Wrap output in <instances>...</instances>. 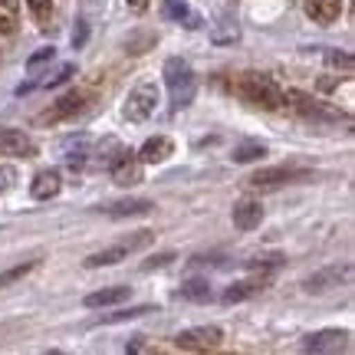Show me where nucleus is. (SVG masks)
<instances>
[{
  "label": "nucleus",
  "mask_w": 355,
  "mask_h": 355,
  "mask_svg": "<svg viewBox=\"0 0 355 355\" xmlns=\"http://www.w3.org/2000/svg\"><path fill=\"white\" fill-rule=\"evenodd\" d=\"M230 89H234L243 102H250L257 109H266V112H273V109H279V105L286 102V96L279 92V86L270 76H263V73H241V76L230 83Z\"/></svg>",
  "instance_id": "f257e3e1"
},
{
  "label": "nucleus",
  "mask_w": 355,
  "mask_h": 355,
  "mask_svg": "<svg viewBox=\"0 0 355 355\" xmlns=\"http://www.w3.org/2000/svg\"><path fill=\"white\" fill-rule=\"evenodd\" d=\"M165 86H168V92H171V105H175V109L191 105L194 92H198V76H194V69H191L188 60H181V56H171V60H168Z\"/></svg>",
  "instance_id": "f03ea898"
},
{
  "label": "nucleus",
  "mask_w": 355,
  "mask_h": 355,
  "mask_svg": "<svg viewBox=\"0 0 355 355\" xmlns=\"http://www.w3.org/2000/svg\"><path fill=\"white\" fill-rule=\"evenodd\" d=\"M158 102H162L158 86H155V83H141V86H135L132 92H128L122 112H125L128 122H145V119H152V115H155Z\"/></svg>",
  "instance_id": "7ed1b4c3"
},
{
  "label": "nucleus",
  "mask_w": 355,
  "mask_h": 355,
  "mask_svg": "<svg viewBox=\"0 0 355 355\" xmlns=\"http://www.w3.org/2000/svg\"><path fill=\"white\" fill-rule=\"evenodd\" d=\"M224 339V332L217 329V326H194V329H184L175 336V345L178 349H184V352H211L217 349Z\"/></svg>",
  "instance_id": "20e7f679"
},
{
  "label": "nucleus",
  "mask_w": 355,
  "mask_h": 355,
  "mask_svg": "<svg viewBox=\"0 0 355 355\" xmlns=\"http://www.w3.org/2000/svg\"><path fill=\"white\" fill-rule=\"evenodd\" d=\"M86 102H89L86 92H66L63 99H56L43 115H37V125H53V122H66V119H73V115L83 112V109H86Z\"/></svg>",
  "instance_id": "39448f33"
},
{
  "label": "nucleus",
  "mask_w": 355,
  "mask_h": 355,
  "mask_svg": "<svg viewBox=\"0 0 355 355\" xmlns=\"http://www.w3.org/2000/svg\"><path fill=\"white\" fill-rule=\"evenodd\" d=\"M300 178H306L303 168H290V165H277V168H260V171H254V175L247 178V184L250 188H279V184H290V181H300Z\"/></svg>",
  "instance_id": "423d86ee"
},
{
  "label": "nucleus",
  "mask_w": 355,
  "mask_h": 355,
  "mask_svg": "<svg viewBox=\"0 0 355 355\" xmlns=\"http://www.w3.org/2000/svg\"><path fill=\"white\" fill-rule=\"evenodd\" d=\"M349 339H352L349 329H322L306 336L303 349L306 352H339V349H349Z\"/></svg>",
  "instance_id": "0eeeda50"
},
{
  "label": "nucleus",
  "mask_w": 355,
  "mask_h": 355,
  "mask_svg": "<svg viewBox=\"0 0 355 355\" xmlns=\"http://www.w3.org/2000/svg\"><path fill=\"white\" fill-rule=\"evenodd\" d=\"M141 175H145V165H141L139 155L122 152V158H115L112 165V181L119 188H132V184H141Z\"/></svg>",
  "instance_id": "6e6552de"
},
{
  "label": "nucleus",
  "mask_w": 355,
  "mask_h": 355,
  "mask_svg": "<svg viewBox=\"0 0 355 355\" xmlns=\"http://www.w3.org/2000/svg\"><path fill=\"white\" fill-rule=\"evenodd\" d=\"M349 277H352V266H349V263L329 266V270H319V273H313L303 286H306V293H329V290H336L339 283H345Z\"/></svg>",
  "instance_id": "1a4fd4ad"
},
{
  "label": "nucleus",
  "mask_w": 355,
  "mask_h": 355,
  "mask_svg": "<svg viewBox=\"0 0 355 355\" xmlns=\"http://www.w3.org/2000/svg\"><path fill=\"white\" fill-rule=\"evenodd\" d=\"M0 155H13V158H33L37 145L30 135H24L20 128H0Z\"/></svg>",
  "instance_id": "9d476101"
},
{
  "label": "nucleus",
  "mask_w": 355,
  "mask_h": 355,
  "mask_svg": "<svg viewBox=\"0 0 355 355\" xmlns=\"http://www.w3.org/2000/svg\"><path fill=\"white\" fill-rule=\"evenodd\" d=\"M171 155H175V141L168 139V135H152V139L139 148L141 165H162V162H168Z\"/></svg>",
  "instance_id": "9b49d317"
},
{
  "label": "nucleus",
  "mask_w": 355,
  "mask_h": 355,
  "mask_svg": "<svg viewBox=\"0 0 355 355\" xmlns=\"http://www.w3.org/2000/svg\"><path fill=\"white\" fill-rule=\"evenodd\" d=\"M234 227L237 230H254L260 227V220H263V204L254 201V198H243V201L234 204Z\"/></svg>",
  "instance_id": "f8f14e48"
},
{
  "label": "nucleus",
  "mask_w": 355,
  "mask_h": 355,
  "mask_svg": "<svg viewBox=\"0 0 355 355\" xmlns=\"http://www.w3.org/2000/svg\"><path fill=\"white\" fill-rule=\"evenodd\" d=\"M60 188H63V178H60V171H40L33 181H30V194L37 198V201H50V198H56L60 194Z\"/></svg>",
  "instance_id": "ddd939ff"
},
{
  "label": "nucleus",
  "mask_w": 355,
  "mask_h": 355,
  "mask_svg": "<svg viewBox=\"0 0 355 355\" xmlns=\"http://www.w3.org/2000/svg\"><path fill=\"white\" fill-rule=\"evenodd\" d=\"M132 296V286H105V290H96L86 296V306L89 309H105V306H119L125 303Z\"/></svg>",
  "instance_id": "4468645a"
},
{
  "label": "nucleus",
  "mask_w": 355,
  "mask_h": 355,
  "mask_svg": "<svg viewBox=\"0 0 355 355\" xmlns=\"http://www.w3.org/2000/svg\"><path fill=\"white\" fill-rule=\"evenodd\" d=\"M343 13V0H306V17L316 24H332Z\"/></svg>",
  "instance_id": "2eb2a0df"
},
{
  "label": "nucleus",
  "mask_w": 355,
  "mask_h": 355,
  "mask_svg": "<svg viewBox=\"0 0 355 355\" xmlns=\"http://www.w3.org/2000/svg\"><path fill=\"white\" fill-rule=\"evenodd\" d=\"M155 204L145 201V198H132V201H115L105 207V214L109 217H139V214H148Z\"/></svg>",
  "instance_id": "dca6fc26"
},
{
  "label": "nucleus",
  "mask_w": 355,
  "mask_h": 355,
  "mask_svg": "<svg viewBox=\"0 0 355 355\" xmlns=\"http://www.w3.org/2000/svg\"><path fill=\"white\" fill-rule=\"evenodd\" d=\"M125 257H128V250L122 247V243H115V247H109V250H99V254L86 257V266L89 270H96V266H115V263H122Z\"/></svg>",
  "instance_id": "f3484780"
},
{
  "label": "nucleus",
  "mask_w": 355,
  "mask_h": 355,
  "mask_svg": "<svg viewBox=\"0 0 355 355\" xmlns=\"http://www.w3.org/2000/svg\"><path fill=\"white\" fill-rule=\"evenodd\" d=\"M254 293H260V279H241V283H234L224 290V303H243V300H250Z\"/></svg>",
  "instance_id": "a211bd4d"
},
{
  "label": "nucleus",
  "mask_w": 355,
  "mask_h": 355,
  "mask_svg": "<svg viewBox=\"0 0 355 355\" xmlns=\"http://www.w3.org/2000/svg\"><path fill=\"white\" fill-rule=\"evenodd\" d=\"M263 155H266L263 141H243V145L234 148V162H237V165H250V162H260Z\"/></svg>",
  "instance_id": "6ab92c4d"
},
{
  "label": "nucleus",
  "mask_w": 355,
  "mask_h": 355,
  "mask_svg": "<svg viewBox=\"0 0 355 355\" xmlns=\"http://www.w3.org/2000/svg\"><path fill=\"white\" fill-rule=\"evenodd\" d=\"M165 17H171V20H184V26H198V17L191 13L188 0H165Z\"/></svg>",
  "instance_id": "aec40b11"
},
{
  "label": "nucleus",
  "mask_w": 355,
  "mask_h": 355,
  "mask_svg": "<svg viewBox=\"0 0 355 355\" xmlns=\"http://www.w3.org/2000/svg\"><path fill=\"white\" fill-rule=\"evenodd\" d=\"M181 300H191V303H207L211 300V286L207 279H191L181 286Z\"/></svg>",
  "instance_id": "412c9836"
},
{
  "label": "nucleus",
  "mask_w": 355,
  "mask_h": 355,
  "mask_svg": "<svg viewBox=\"0 0 355 355\" xmlns=\"http://www.w3.org/2000/svg\"><path fill=\"white\" fill-rule=\"evenodd\" d=\"M17 0H0V33H13L17 30Z\"/></svg>",
  "instance_id": "4be33fe9"
},
{
  "label": "nucleus",
  "mask_w": 355,
  "mask_h": 355,
  "mask_svg": "<svg viewBox=\"0 0 355 355\" xmlns=\"http://www.w3.org/2000/svg\"><path fill=\"white\" fill-rule=\"evenodd\" d=\"M155 313L152 306H132V309H119V313H105L102 322H128V319H139V316H148Z\"/></svg>",
  "instance_id": "5701e85b"
},
{
  "label": "nucleus",
  "mask_w": 355,
  "mask_h": 355,
  "mask_svg": "<svg viewBox=\"0 0 355 355\" xmlns=\"http://www.w3.org/2000/svg\"><path fill=\"white\" fill-rule=\"evenodd\" d=\"M33 270H37V260H26V263L10 266V270H3V273H0V286H10V283L24 279L26 273H33Z\"/></svg>",
  "instance_id": "b1692460"
},
{
  "label": "nucleus",
  "mask_w": 355,
  "mask_h": 355,
  "mask_svg": "<svg viewBox=\"0 0 355 355\" xmlns=\"http://www.w3.org/2000/svg\"><path fill=\"white\" fill-rule=\"evenodd\" d=\"M26 7H30V13H33V20H37L40 26H50V20H53V0H26Z\"/></svg>",
  "instance_id": "393cba45"
},
{
  "label": "nucleus",
  "mask_w": 355,
  "mask_h": 355,
  "mask_svg": "<svg viewBox=\"0 0 355 355\" xmlns=\"http://www.w3.org/2000/svg\"><path fill=\"white\" fill-rule=\"evenodd\" d=\"M53 60H56V50H53V46H43V50H37L30 60H26V73H30V76H37L40 69H43L46 63H53Z\"/></svg>",
  "instance_id": "a878e982"
},
{
  "label": "nucleus",
  "mask_w": 355,
  "mask_h": 355,
  "mask_svg": "<svg viewBox=\"0 0 355 355\" xmlns=\"http://www.w3.org/2000/svg\"><path fill=\"white\" fill-rule=\"evenodd\" d=\"M152 241H155L152 230H135L132 237H125V241H122V247H125L128 254H135V250H145V247H152Z\"/></svg>",
  "instance_id": "bb28decb"
},
{
  "label": "nucleus",
  "mask_w": 355,
  "mask_h": 355,
  "mask_svg": "<svg viewBox=\"0 0 355 355\" xmlns=\"http://www.w3.org/2000/svg\"><path fill=\"white\" fill-rule=\"evenodd\" d=\"M155 37H128L125 40V50L128 53H145V46H152Z\"/></svg>",
  "instance_id": "cd10ccee"
},
{
  "label": "nucleus",
  "mask_w": 355,
  "mask_h": 355,
  "mask_svg": "<svg viewBox=\"0 0 355 355\" xmlns=\"http://www.w3.org/2000/svg\"><path fill=\"white\" fill-rule=\"evenodd\" d=\"M224 30H214V40L217 43H227V40H237V24H230V20H220Z\"/></svg>",
  "instance_id": "c85d7f7f"
},
{
  "label": "nucleus",
  "mask_w": 355,
  "mask_h": 355,
  "mask_svg": "<svg viewBox=\"0 0 355 355\" xmlns=\"http://www.w3.org/2000/svg\"><path fill=\"white\" fill-rule=\"evenodd\" d=\"M13 178H17V171H13L10 165H0V194H3V191H10Z\"/></svg>",
  "instance_id": "c756f323"
},
{
  "label": "nucleus",
  "mask_w": 355,
  "mask_h": 355,
  "mask_svg": "<svg viewBox=\"0 0 355 355\" xmlns=\"http://www.w3.org/2000/svg\"><path fill=\"white\" fill-rule=\"evenodd\" d=\"M175 260V254H158V257H152V260H145L141 263V270H155V266H168Z\"/></svg>",
  "instance_id": "7c9ffc66"
},
{
  "label": "nucleus",
  "mask_w": 355,
  "mask_h": 355,
  "mask_svg": "<svg viewBox=\"0 0 355 355\" xmlns=\"http://www.w3.org/2000/svg\"><path fill=\"white\" fill-rule=\"evenodd\" d=\"M73 73H76L73 66H63V69H60V73H56L53 79H46V86H63V83H66L69 76H73Z\"/></svg>",
  "instance_id": "2f4dec72"
},
{
  "label": "nucleus",
  "mask_w": 355,
  "mask_h": 355,
  "mask_svg": "<svg viewBox=\"0 0 355 355\" xmlns=\"http://www.w3.org/2000/svg\"><path fill=\"white\" fill-rule=\"evenodd\" d=\"M86 37H89V26L79 24L76 30H73V46H83V43H86Z\"/></svg>",
  "instance_id": "473e14b6"
},
{
  "label": "nucleus",
  "mask_w": 355,
  "mask_h": 355,
  "mask_svg": "<svg viewBox=\"0 0 355 355\" xmlns=\"http://www.w3.org/2000/svg\"><path fill=\"white\" fill-rule=\"evenodd\" d=\"M125 3H128V10H135V13H141L148 7V0H125Z\"/></svg>",
  "instance_id": "72a5a7b5"
}]
</instances>
